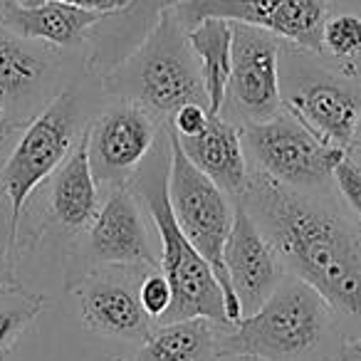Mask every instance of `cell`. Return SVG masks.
I'll list each match as a JSON object with an SVG mask.
<instances>
[{
	"instance_id": "obj_18",
	"label": "cell",
	"mask_w": 361,
	"mask_h": 361,
	"mask_svg": "<svg viewBox=\"0 0 361 361\" xmlns=\"http://www.w3.org/2000/svg\"><path fill=\"white\" fill-rule=\"evenodd\" d=\"M50 218L67 233L87 231L99 211V183L90 164L87 134L82 131L80 141L70 151L60 169L52 173L50 186Z\"/></svg>"
},
{
	"instance_id": "obj_31",
	"label": "cell",
	"mask_w": 361,
	"mask_h": 361,
	"mask_svg": "<svg viewBox=\"0 0 361 361\" xmlns=\"http://www.w3.org/2000/svg\"><path fill=\"white\" fill-rule=\"evenodd\" d=\"M6 126V104H3V97H0V131Z\"/></svg>"
},
{
	"instance_id": "obj_16",
	"label": "cell",
	"mask_w": 361,
	"mask_h": 361,
	"mask_svg": "<svg viewBox=\"0 0 361 361\" xmlns=\"http://www.w3.org/2000/svg\"><path fill=\"white\" fill-rule=\"evenodd\" d=\"M109 13L92 8L72 6L62 0H6L3 3V23L8 30L25 40L50 42L57 47L77 45L102 18Z\"/></svg>"
},
{
	"instance_id": "obj_7",
	"label": "cell",
	"mask_w": 361,
	"mask_h": 361,
	"mask_svg": "<svg viewBox=\"0 0 361 361\" xmlns=\"http://www.w3.org/2000/svg\"><path fill=\"white\" fill-rule=\"evenodd\" d=\"M243 144L255 171L302 193L334 191L336 166L346 159L344 149L324 144L285 109L267 121L243 126Z\"/></svg>"
},
{
	"instance_id": "obj_6",
	"label": "cell",
	"mask_w": 361,
	"mask_h": 361,
	"mask_svg": "<svg viewBox=\"0 0 361 361\" xmlns=\"http://www.w3.org/2000/svg\"><path fill=\"white\" fill-rule=\"evenodd\" d=\"M82 106L77 90H62L42 111L27 121L25 131L0 171V191L11 206V223L18 243L25 203L42 180H47L80 141Z\"/></svg>"
},
{
	"instance_id": "obj_12",
	"label": "cell",
	"mask_w": 361,
	"mask_h": 361,
	"mask_svg": "<svg viewBox=\"0 0 361 361\" xmlns=\"http://www.w3.org/2000/svg\"><path fill=\"white\" fill-rule=\"evenodd\" d=\"M151 111L134 102L102 111L92 124L85 126L87 151L94 178L99 186L121 188L134 180L159 139V124Z\"/></svg>"
},
{
	"instance_id": "obj_9",
	"label": "cell",
	"mask_w": 361,
	"mask_h": 361,
	"mask_svg": "<svg viewBox=\"0 0 361 361\" xmlns=\"http://www.w3.org/2000/svg\"><path fill=\"white\" fill-rule=\"evenodd\" d=\"M280 37L233 23V70L221 116L243 129L280 114Z\"/></svg>"
},
{
	"instance_id": "obj_26",
	"label": "cell",
	"mask_w": 361,
	"mask_h": 361,
	"mask_svg": "<svg viewBox=\"0 0 361 361\" xmlns=\"http://www.w3.org/2000/svg\"><path fill=\"white\" fill-rule=\"evenodd\" d=\"M211 111H208V104H198V102H191V104H183L173 116H171V129L180 136V139H191V136H198L211 121Z\"/></svg>"
},
{
	"instance_id": "obj_23",
	"label": "cell",
	"mask_w": 361,
	"mask_h": 361,
	"mask_svg": "<svg viewBox=\"0 0 361 361\" xmlns=\"http://www.w3.org/2000/svg\"><path fill=\"white\" fill-rule=\"evenodd\" d=\"M139 300H141L144 312L151 317V322H159L161 317L169 312L171 300H173V292H171L169 280H166V275L159 270V267L144 272L141 285H139Z\"/></svg>"
},
{
	"instance_id": "obj_13",
	"label": "cell",
	"mask_w": 361,
	"mask_h": 361,
	"mask_svg": "<svg viewBox=\"0 0 361 361\" xmlns=\"http://www.w3.org/2000/svg\"><path fill=\"white\" fill-rule=\"evenodd\" d=\"M146 270L141 265H102L85 272L75 285L80 317L87 329L104 336L144 341L151 334V317L139 300V285Z\"/></svg>"
},
{
	"instance_id": "obj_27",
	"label": "cell",
	"mask_w": 361,
	"mask_h": 361,
	"mask_svg": "<svg viewBox=\"0 0 361 361\" xmlns=\"http://www.w3.org/2000/svg\"><path fill=\"white\" fill-rule=\"evenodd\" d=\"M23 3H32V0H23ZM62 3H72V6L92 8V11H104V13H116L131 6V0H62Z\"/></svg>"
},
{
	"instance_id": "obj_4",
	"label": "cell",
	"mask_w": 361,
	"mask_h": 361,
	"mask_svg": "<svg viewBox=\"0 0 361 361\" xmlns=\"http://www.w3.org/2000/svg\"><path fill=\"white\" fill-rule=\"evenodd\" d=\"M111 94L144 106L156 119H171L183 104H208L201 65L173 11H164L154 30L111 72L104 75Z\"/></svg>"
},
{
	"instance_id": "obj_20",
	"label": "cell",
	"mask_w": 361,
	"mask_h": 361,
	"mask_svg": "<svg viewBox=\"0 0 361 361\" xmlns=\"http://www.w3.org/2000/svg\"><path fill=\"white\" fill-rule=\"evenodd\" d=\"M186 37L198 65H201L208 111L221 114L233 70V23L221 20V18H208L198 25L188 27Z\"/></svg>"
},
{
	"instance_id": "obj_19",
	"label": "cell",
	"mask_w": 361,
	"mask_h": 361,
	"mask_svg": "<svg viewBox=\"0 0 361 361\" xmlns=\"http://www.w3.org/2000/svg\"><path fill=\"white\" fill-rule=\"evenodd\" d=\"M221 329V324L203 317L161 324L121 361H211Z\"/></svg>"
},
{
	"instance_id": "obj_25",
	"label": "cell",
	"mask_w": 361,
	"mask_h": 361,
	"mask_svg": "<svg viewBox=\"0 0 361 361\" xmlns=\"http://www.w3.org/2000/svg\"><path fill=\"white\" fill-rule=\"evenodd\" d=\"M334 186L339 191V196L344 198V203L349 206V211L361 221V164H356L354 159L346 156L336 166Z\"/></svg>"
},
{
	"instance_id": "obj_32",
	"label": "cell",
	"mask_w": 361,
	"mask_h": 361,
	"mask_svg": "<svg viewBox=\"0 0 361 361\" xmlns=\"http://www.w3.org/2000/svg\"><path fill=\"white\" fill-rule=\"evenodd\" d=\"M0 193H3V191H0Z\"/></svg>"
},
{
	"instance_id": "obj_22",
	"label": "cell",
	"mask_w": 361,
	"mask_h": 361,
	"mask_svg": "<svg viewBox=\"0 0 361 361\" xmlns=\"http://www.w3.org/2000/svg\"><path fill=\"white\" fill-rule=\"evenodd\" d=\"M322 52L344 65L346 75H359L356 60L361 57V18L351 13L326 16L322 25Z\"/></svg>"
},
{
	"instance_id": "obj_24",
	"label": "cell",
	"mask_w": 361,
	"mask_h": 361,
	"mask_svg": "<svg viewBox=\"0 0 361 361\" xmlns=\"http://www.w3.org/2000/svg\"><path fill=\"white\" fill-rule=\"evenodd\" d=\"M18 260H20V243L13 233L11 206L0 203V285L3 282H18Z\"/></svg>"
},
{
	"instance_id": "obj_29",
	"label": "cell",
	"mask_w": 361,
	"mask_h": 361,
	"mask_svg": "<svg viewBox=\"0 0 361 361\" xmlns=\"http://www.w3.org/2000/svg\"><path fill=\"white\" fill-rule=\"evenodd\" d=\"M346 156L354 159L356 164H361V121H359V126H356L354 136H351V144H349V149H346Z\"/></svg>"
},
{
	"instance_id": "obj_15",
	"label": "cell",
	"mask_w": 361,
	"mask_h": 361,
	"mask_svg": "<svg viewBox=\"0 0 361 361\" xmlns=\"http://www.w3.org/2000/svg\"><path fill=\"white\" fill-rule=\"evenodd\" d=\"M178 144L198 171H203L233 201H240L250 180V169L243 144V129H238V124L221 114H213L201 134L191 139L178 136Z\"/></svg>"
},
{
	"instance_id": "obj_11",
	"label": "cell",
	"mask_w": 361,
	"mask_h": 361,
	"mask_svg": "<svg viewBox=\"0 0 361 361\" xmlns=\"http://www.w3.org/2000/svg\"><path fill=\"white\" fill-rule=\"evenodd\" d=\"M102 265L159 267V257L154 255L144 213L139 208V196L129 186L111 188L94 221L82 231V252L70 265V275L77 272V277L70 280V287L85 272Z\"/></svg>"
},
{
	"instance_id": "obj_14",
	"label": "cell",
	"mask_w": 361,
	"mask_h": 361,
	"mask_svg": "<svg viewBox=\"0 0 361 361\" xmlns=\"http://www.w3.org/2000/svg\"><path fill=\"white\" fill-rule=\"evenodd\" d=\"M223 260L231 287L240 300L243 317L260 310L277 290V285L285 280L287 272L275 247L262 235L240 201L235 203V218L223 247Z\"/></svg>"
},
{
	"instance_id": "obj_28",
	"label": "cell",
	"mask_w": 361,
	"mask_h": 361,
	"mask_svg": "<svg viewBox=\"0 0 361 361\" xmlns=\"http://www.w3.org/2000/svg\"><path fill=\"white\" fill-rule=\"evenodd\" d=\"M334 361H361V336H349L339 346Z\"/></svg>"
},
{
	"instance_id": "obj_17",
	"label": "cell",
	"mask_w": 361,
	"mask_h": 361,
	"mask_svg": "<svg viewBox=\"0 0 361 361\" xmlns=\"http://www.w3.org/2000/svg\"><path fill=\"white\" fill-rule=\"evenodd\" d=\"M47 80V57L25 37L16 32H0V97L6 104V124L16 129L35 114Z\"/></svg>"
},
{
	"instance_id": "obj_8",
	"label": "cell",
	"mask_w": 361,
	"mask_h": 361,
	"mask_svg": "<svg viewBox=\"0 0 361 361\" xmlns=\"http://www.w3.org/2000/svg\"><path fill=\"white\" fill-rule=\"evenodd\" d=\"M282 109L302 121L312 134L336 149H349L361 121L359 75L331 72L300 57V50L280 55Z\"/></svg>"
},
{
	"instance_id": "obj_10",
	"label": "cell",
	"mask_w": 361,
	"mask_h": 361,
	"mask_svg": "<svg viewBox=\"0 0 361 361\" xmlns=\"http://www.w3.org/2000/svg\"><path fill=\"white\" fill-rule=\"evenodd\" d=\"M326 8L329 0H178L171 11L183 30L208 18H221L260 27L297 50L319 55Z\"/></svg>"
},
{
	"instance_id": "obj_30",
	"label": "cell",
	"mask_w": 361,
	"mask_h": 361,
	"mask_svg": "<svg viewBox=\"0 0 361 361\" xmlns=\"http://www.w3.org/2000/svg\"><path fill=\"white\" fill-rule=\"evenodd\" d=\"M211 361H260V359H245V356H213Z\"/></svg>"
},
{
	"instance_id": "obj_3",
	"label": "cell",
	"mask_w": 361,
	"mask_h": 361,
	"mask_svg": "<svg viewBox=\"0 0 361 361\" xmlns=\"http://www.w3.org/2000/svg\"><path fill=\"white\" fill-rule=\"evenodd\" d=\"M331 324L334 314L319 292L290 275L260 310L218 331L216 356L305 361L324 344Z\"/></svg>"
},
{
	"instance_id": "obj_5",
	"label": "cell",
	"mask_w": 361,
	"mask_h": 361,
	"mask_svg": "<svg viewBox=\"0 0 361 361\" xmlns=\"http://www.w3.org/2000/svg\"><path fill=\"white\" fill-rule=\"evenodd\" d=\"M171 144V166H169V201L173 208V216L178 221L183 235L191 240V245L206 257L213 267L218 285L223 292V310L226 319L238 322L243 317V307L235 290L231 287L223 260V247H226L228 233H231L235 208L223 188H218L203 171L188 161L178 144V136L169 129Z\"/></svg>"
},
{
	"instance_id": "obj_21",
	"label": "cell",
	"mask_w": 361,
	"mask_h": 361,
	"mask_svg": "<svg viewBox=\"0 0 361 361\" xmlns=\"http://www.w3.org/2000/svg\"><path fill=\"white\" fill-rule=\"evenodd\" d=\"M47 300L40 292L23 287L20 282L0 285V359L16 349L18 339L45 310Z\"/></svg>"
},
{
	"instance_id": "obj_2",
	"label": "cell",
	"mask_w": 361,
	"mask_h": 361,
	"mask_svg": "<svg viewBox=\"0 0 361 361\" xmlns=\"http://www.w3.org/2000/svg\"><path fill=\"white\" fill-rule=\"evenodd\" d=\"M169 131V129H166ZM169 141L166 149H156L149 154V164L141 166L136 171L134 180L129 186L141 201L149 208V216L156 226L161 240V260L159 267L166 275L173 292L171 307L164 317L161 324H171V322L180 319H193V317H203L211 319L221 326H228L231 322L226 319V310H223V292L218 285L213 267L206 262V257L191 245L183 231H180L178 221L173 216V208L169 201Z\"/></svg>"
},
{
	"instance_id": "obj_1",
	"label": "cell",
	"mask_w": 361,
	"mask_h": 361,
	"mask_svg": "<svg viewBox=\"0 0 361 361\" xmlns=\"http://www.w3.org/2000/svg\"><path fill=\"white\" fill-rule=\"evenodd\" d=\"M240 203L275 247L285 270L361 336V226L331 193H302L250 171Z\"/></svg>"
}]
</instances>
